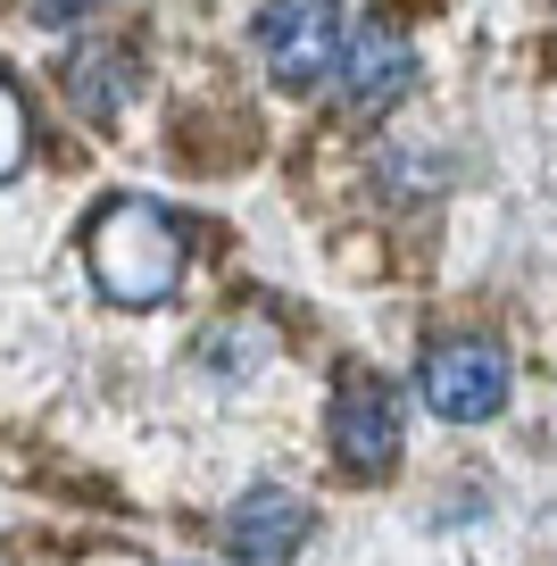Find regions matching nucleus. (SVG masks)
I'll return each instance as SVG.
<instances>
[{"instance_id": "nucleus-1", "label": "nucleus", "mask_w": 557, "mask_h": 566, "mask_svg": "<svg viewBox=\"0 0 557 566\" xmlns=\"http://www.w3.org/2000/svg\"><path fill=\"white\" fill-rule=\"evenodd\" d=\"M84 266L117 308H158V301H175V283H183V226H175L158 200L125 192L84 226Z\"/></svg>"}, {"instance_id": "nucleus-2", "label": "nucleus", "mask_w": 557, "mask_h": 566, "mask_svg": "<svg viewBox=\"0 0 557 566\" xmlns=\"http://www.w3.org/2000/svg\"><path fill=\"white\" fill-rule=\"evenodd\" d=\"M417 391L450 424H491L507 408V391H516V367H507V350L491 334H441L417 367Z\"/></svg>"}, {"instance_id": "nucleus-3", "label": "nucleus", "mask_w": 557, "mask_h": 566, "mask_svg": "<svg viewBox=\"0 0 557 566\" xmlns=\"http://www.w3.org/2000/svg\"><path fill=\"white\" fill-rule=\"evenodd\" d=\"M259 51L275 67V84L308 92L341 59V0H266L259 9Z\"/></svg>"}, {"instance_id": "nucleus-4", "label": "nucleus", "mask_w": 557, "mask_h": 566, "mask_svg": "<svg viewBox=\"0 0 557 566\" xmlns=\"http://www.w3.org/2000/svg\"><path fill=\"white\" fill-rule=\"evenodd\" d=\"M333 450H341L349 475H383L400 459V391L375 367H349L333 391Z\"/></svg>"}, {"instance_id": "nucleus-5", "label": "nucleus", "mask_w": 557, "mask_h": 566, "mask_svg": "<svg viewBox=\"0 0 557 566\" xmlns=\"http://www.w3.org/2000/svg\"><path fill=\"white\" fill-rule=\"evenodd\" d=\"M333 84H341V101L358 108V117H375V108H391L417 84V42H408L400 25H358V34H341Z\"/></svg>"}, {"instance_id": "nucleus-6", "label": "nucleus", "mask_w": 557, "mask_h": 566, "mask_svg": "<svg viewBox=\"0 0 557 566\" xmlns=\"http://www.w3.org/2000/svg\"><path fill=\"white\" fill-rule=\"evenodd\" d=\"M308 525H316V509L299 492H283V483H259V492H242L225 509V549L242 566H283L299 542H308Z\"/></svg>"}, {"instance_id": "nucleus-7", "label": "nucleus", "mask_w": 557, "mask_h": 566, "mask_svg": "<svg viewBox=\"0 0 557 566\" xmlns=\"http://www.w3.org/2000/svg\"><path fill=\"white\" fill-rule=\"evenodd\" d=\"M200 358H209L217 375H233V384H242V375H259L266 358H275V334H266V317H225V334H217Z\"/></svg>"}, {"instance_id": "nucleus-8", "label": "nucleus", "mask_w": 557, "mask_h": 566, "mask_svg": "<svg viewBox=\"0 0 557 566\" xmlns=\"http://www.w3.org/2000/svg\"><path fill=\"white\" fill-rule=\"evenodd\" d=\"M117 84H134L125 51H75V101H84V117H108V108H117Z\"/></svg>"}, {"instance_id": "nucleus-9", "label": "nucleus", "mask_w": 557, "mask_h": 566, "mask_svg": "<svg viewBox=\"0 0 557 566\" xmlns=\"http://www.w3.org/2000/svg\"><path fill=\"white\" fill-rule=\"evenodd\" d=\"M25 142H34V134H25V101H18V84L0 75V184L25 167Z\"/></svg>"}, {"instance_id": "nucleus-10", "label": "nucleus", "mask_w": 557, "mask_h": 566, "mask_svg": "<svg viewBox=\"0 0 557 566\" xmlns=\"http://www.w3.org/2000/svg\"><path fill=\"white\" fill-rule=\"evenodd\" d=\"M92 9H101V0H34L42 25H75V18H92Z\"/></svg>"}]
</instances>
